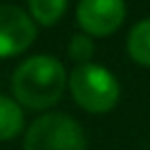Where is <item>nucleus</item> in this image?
Listing matches in <instances>:
<instances>
[{
    "mask_svg": "<svg viewBox=\"0 0 150 150\" xmlns=\"http://www.w3.org/2000/svg\"><path fill=\"white\" fill-rule=\"evenodd\" d=\"M69 0H29V9L38 24L51 27L64 16Z\"/></svg>",
    "mask_w": 150,
    "mask_h": 150,
    "instance_id": "obj_8",
    "label": "nucleus"
},
{
    "mask_svg": "<svg viewBox=\"0 0 150 150\" xmlns=\"http://www.w3.org/2000/svg\"><path fill=\"white\" fill-rule=\"evenodd\" d=\"M24 150H86L84 130L64 112H49L31 124Z\"/></svg>",
    "mask_w": 150,
    "mask_h": 150,
    "instance_id": "obj_3",
    "label": "nucleus"
},
{
    "mask_svg": "<svg viewBox=\"0 0 150 150\" xmlns=\"http://www.w3.org/2000/svg\"><path fill=\"white\" fill-rule=\"evenodd\" d=\"M24 115L18 102L0 95V141H9L22 132Z\"/></svg>",
    "mask_w": 150,
    "mask_h": 150,
    "instance_id": "obj_6",
    "label": "nucleus"
},
{
    "mask_svg": "<svg viewBox=\"0 0 150 150\" xmlns=\"http://www.w3.org/2000/svg\"><path fill=\"white\" fill-rule=\"evenodd\" d=\"M71 95L84 110L108 112L119 99V84L115 75L99 64H80L69 77Z\"/></svg>",
    "mask_w": 150,
    "mask_h": 150,
    "instance_id": "obj_2",
    "label": "nucleus"
},
{
    "mask_svg": "<svg viewBox=\"0 0 150 150\" xmlns=\"http://www.w3.org/2000/svg\"><path fill=\"white\" fill-rule=\"evenodd\" d=\"M35 40V22L22 9L0 5V57L27 51Z\"/></svg>",
    "mask_w": 150,
    "mask_h": 150,
    "instance_id": "obj_5",
    "label": "nucleus"
},
{
    "mask_svg": "<svg viewBox=\"0 0 150 150\" xmlns=\"http://www.w3.org/2000/svg\"><path fill=\"white\" fill-rule=\"evenodd\" d=\"M126 5L124 0H80L77 22L86 35L106 38L115 33L124 22Z\"/></svg>",
    "mask_w": 150,
    "mask_h": 150,
    "instance_id": "obj_4",
    "label": "nucleus"
},
{
    "mask_svg": "<svg viewBox=\"0 0 150 150\" xmlns=\"http://www.w3.org/2000/svg\"><path fill=\"white\" fill-rule=\"evenodd\" d=\"M93 40L86 33H80V35H73L69 42V55L71 60L80 62V64H88L91 57H93Z\"/></svg>",
    "mask_w": 150,
    "mask_h": 150,
    "instance_id": "obj_9",
    "label": "nucleus"
},
{
    "mask_svg": "<svg viewBox=\"0 0 150 150\" xmlns=\"http://www.w3.org/2000/svg\"><path fill=\"white\" fill-rule=\"evenodd\" d=\"M64 66L49 55H35L18 66L13 73L16 102L33 110L49 108L62 97L64 91Z\"/></svg>",
    "mask_w": 150,
    "mask_h": 150,
    "instance_id": "obj_1",
    "label": "nucleus"
},
{
    "mask_svg": "<svg viewBox=\"0 0 150 150\" xmlns=\"http://www.w3.org/2000/svg\"><path fill=\"white\" fill-rule=\"evenodd\" d=\"M128 55L141 66H150V18L141 20L128 33Z\"/></svg>",
    "mask_w": 150,
    "mask_h": 150,
    "instance_id": "obj_7",
    "label": "nucleus"
}]
</instances>
